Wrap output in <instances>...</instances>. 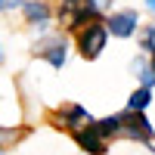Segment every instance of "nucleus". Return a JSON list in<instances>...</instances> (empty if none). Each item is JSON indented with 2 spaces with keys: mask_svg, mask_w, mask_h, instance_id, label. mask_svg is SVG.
<instances>
[{
  "mask_svg": "<svg viewBox=\"0 0 155 155\" xmlns=\"http://www.w3.org/2000/svg\"><path fill=\"white\" fill-rule=\"evenodd\" d=\"M106 28L112 37H134L137 28H140V12L137 9H112L106 16Z\"/></svg>",
  "mask_w": 155,
  "mask_h": 155,
  "instance_id": "nucleus-4",
  "label": "nucleus"
},
{
  "mask_svg": "<svg viewBox=\"0 0 155 155\" xmlns=\"http://www.w3.org/2000/svg\"><path fill=\"white\" fill-rule=\"evenodd\" d=\"M96 130H99V137L106 140H115V137H121V112L118 115H109V118H102V121H96Z\"/></svg>",
  "mask_w": 155,
  "mask_h": 155,
  "instance_id": "nucleus-10",
  "label": "nucleus"
},
{
  "mask_svg": "<svg viewBox=\"0 0 155 155\" xmlns=\"http://www.w3.org/2000/svg\"><path fill=\"white\" fill-rule=\"evenodd\" d=\"M22 12H25V19L31 25H47V19H50V6L44 0H28V3H22Z\"/></svg>",
  "mask_w": 155,
  "mask_h": 155,
  "instance_id": "nucleus-9",
  "label": "nucleus"
},
{
  "mask_svg": "<svg viewBox=\"0 0 155 155\" xmlns=\"http://www.w3.org/2000/svg\"><path fill=\"white\" fill-rule=\"evenodd\" d=\"M59 127H65V130H71V134H78V130H84V127H90L93 124V118H90V112L87 109H81V106H62V112H59Z\"/></svg>",
  "mask_w": 155,
  "mask_h": 155,
  "instance_id": "nucleus-6",
  "label": "nucleus"
},
{
  "mask_svg": "<svg viewBox=\"0 0 155 155\" xmlns=\"http://www.w3.org/2000/svg\"><path fill=\"white\" fill-rule=\"evenodd\" d=\"M99 19V0H59V22L65 28H84Z\"/></svg>",
  "mask_w": 155,
  "mask_h": 155,
  "instance_id": "nucleus-1",
  "label": "nucleus"
},
{
  "mask_svg": "<svg viewBox=\"0 0 155 155\" xmlns=\"http://www.w3.org/2000/svg\"><path fill=\"white\" fill-rule=\"evenodd\" d=\"M121 137L127 140H140V143L152 146V137H155V127L146 118V112H121Z\"/></svg>",
  "mask_w": 155,
  "mask_h": 155,
  "instance_id": "nucleus-3",
  "label": "nucleus"
},
{
  "mask_svg": "<svg viewBox=\"0 0 155 155\" xmlns=\"http://www.w3.org/2000/svg\"><path fill=\"white\" fill-rule=\"evenodd\" d=\"M109 44V28H106V19H96L84 25V28H78V53L84 59H96L102 50Z\"/></svg>",
  "mask_w": 155,
  "mask_h": 155,
  "instance_id": "nucleus-2",
  "label": "nucleus"
},
{
  "mask_svg": "<svg viewBox=\"0 0 155 155\" xmlns=\"http://www.w3.org/2000/svg\"><path fill=\"white\" fill-rule=\"evenodd\" d=\"M146 9H152V12H155V0H146Z\"/></svg>",
  "mask_w": 155,
  "mask_h": 155,
  "instance_id": "nucleus-15",
  "label": "nucleus"
},
{
  "mask_svg": "<svg viewBox=\"0 0 155 155\" xmlns=\"http://www.w3.org/2000/svg\"><path fill=\"white\" fill-rule=\"evenodd\" d=\"M112 3H115V0H99V9H102V6H112Z\"/></svg>",
  "mask_w": 155,
  "mask_h": 155,
  "instance_id": "nucleus-14",
  "label": "nucleus"
},
{
  "mask_svg": "<svg viewBox=\"0 0 155 155\" xmlns=\"http://www.w3.org/2000/svg\"><path fill=\"white\" fill-rule=\"evenodd\" d=\"M140 47H143L146 56H155V22L143 28V34H140Z\"/></svg>",
  "mask_w": 155,
  "mask_h": 155,
  "instance_id": "nucleus-12",
  "label": "nucleus"
},
{
  "mask_svg": "<svg viewBox=\"0 0 155 155\" xmlns=\"http://www.w3.org/2000/svg\"><path fill=\"white\" fill-rule=\"evenodd\" d=\"M34 53L44 56L53 68H62L68 59V44H65V37H47V41H41L34 47Z\"/></svg>",
  "mask_w": 155,
  "mask_h": 155,
  "instance_id": "nucleus-5",
  "label": "nucleus"
},
{
  "mask_svg": "<svg viewBox=\"0 0 155 155\" xmlns=\"http://www.w3.org/2000/svg\"><path fill=\"white\" fill-rule=\"evenodd\" d=\"M130 71H134V78L140 81V87H155V71H152V62H149V56H140V59H134L130 62Z\"/></svg>",
  "mask_w": 155,
  "mask_h": 155,
  "instance_id": "nucleus-8",
  "label": "nucleus"
},
{
  "mask_svg": "<svg viewBox=\"0 0 155 155\" xmlns=\"http://www.w3.org/2000/svg\"><path fill=\"white\" fill-rule=\"evenodd\" d=\"M149 102H152V90L149 87H137L130 93V99H127V112H146Z\"/></svg>",
  "mask_w": 155,
  "mask_h": 155,
  "instance_id": "nucleus-11",
  "label": "nucleus"
},
{
  "mask_svg": "<svg viewBox=\"0 0 155 155\" xmlns=\"http://www.w3.org/2000/svg\"><path fill=\"white\" fill-rule=\"evenodd\" d=\"M149 62H152V71H155V56H149Z\"/></svg>",
  "mask_w": 155,
  "mask_h": 155,
  "instance_id": "nucleus-16",
  "label": "nucleus"
},
{
  "mask_svg": "<svg viewBox=\"0 0 155 155\" xmlns=\"http://www.w3.org/2000/svg\"><path fill=\"white\" fill-rule=\"evenodd\" d=\"M74 137V143L81 146L84 152H90V155H106V149H109V143L99 137V130H96V121L90 124V127H84V130H78V134H71Z\"/></svg>",
  "mask_w": 155,
  "mask_h": 155,
  "instance_id": "nucleus-7",
  "label": "nucleus"
},
{
  "mask_svg": "<svg viewBox=\"0 0 155 155\" xmlns=\"http://www.w3.org/2000/svg\"><path fill=\"white\" fill-rule=\"evenodd\" d=\"M9 6H19V0H0V9H9Z\"/></svg>",
  "mask_w": 155,
  "mask_h": 155,
  "instance_id": "nucleus-13",
  "label": "nucleus"
}]
</instances>
